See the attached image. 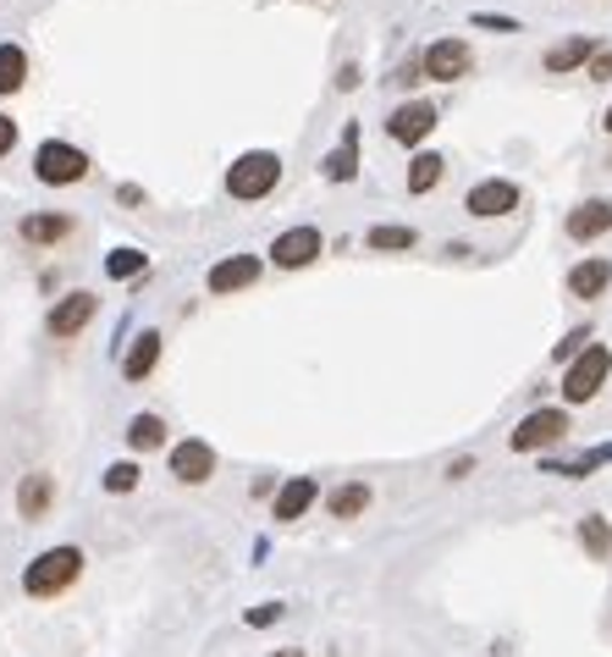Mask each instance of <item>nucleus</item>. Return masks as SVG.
I'll use <instances>...</instances> for the list:
<instances>
[{"label": "nucleus", "instance_id": "f257e3e1", "mask_svg": "<svg viewBox=\"0 0 612 657\" xmlns=\"http://www.w3.org/2000/svg\"><path fill=\"white\" fill-rule=\"evenodd\" d=\"M78 575H83V547H50L22 569V591L28 597H61Z\"/></svg>", "mask_w": 612, "mask_h": 657}, {"label": "nucleus", "instance_id": "f03ea898", "mask_svg": "<svg viewBox=\"0 0 612 657\" xmlns=\"http://www.w3.org/2000/svg\"><path fill=\"white\" fill-rule=\"evenodd\" d=\"M282 182V156L277 150H243L238 161L227 166V193L232 199H265Z\"/></svg>", "mask_w": 612, "mask_h": 657}, {"label": "nucleus", "instance_id": "7ed1b4c3", "mask_svg": "<svg viewBox=\"0 0 612 657\" xmlns=\"http://www.w3.org/2000/svg\"><path fill=\"white\" fill-rule=\"evenodd\" d=\"M608 376H612V348L591 342V348L569 365V376H563V398H569V404H591V398L608 387Z\"/></svg>", "mask_w": 612, "mask_h": 657}, {"label": "nucleus", "instance_id": "20e7f679", "mask_svg": "<svg viewBox=\"0 0 612 657\" xmlns=\"http://www.w3.org/2000/svg\"><path fill=\"white\" fill-rule=\"evenodd\" d=\"M33 177H39V182H50V188L83 182V177H89V156H83L78 145L50 139V145H39V156H33Z\"/></svg>", "mask_w": 612, "mask_h": 657}, {"label": "nucleus", "instance_id": "39448f33", "mask_svg": "<svg viewBox=\"0 0 612 657\" xmlns=\"http://www.w3.org/2000/svg\"><path fill=\"white\" fill-rule=\"evenodd\" d=\"M569 437V415L563 409H530L524 420H519V431L508 437V448L513 454H541V448H552V442H563Z\"/></svg>", "mask_w": 612, "mask_h": 657}, {"label": "nucleus", "instance_id": "423d86ee", "mask_svg": "<svg viewBox=\"0 0 612 657\" xmlns=\"http://www.w3.org/2000/svg\"><path fill=\"white\" fill-rule=\"evenodd\" d=\"M325 255V238H320V227H288L277 243H271V260L282 266V271H304Z\"/></svg>", "mask_w": 612, "mask_h": 657}, {"label": "nucleus", "instance_id": "0eeeda50", "mask_svg": "<svg viewBox=\"0 0 612 657\" xmlns=\"http://www.w3.org/2000/svg\"><path fill=\"white\" fill-rule=\"evenodd\" d=\"M420 67H425V78H437V83H459V78H469V67H474V50H469L463 39H437V44L420 56Z\"/></svg>", "mask_w": 612, "mask_h": 657}, {"label": "nucleus", "instance_id": "6e6552de", "mask_svg": "<svg viewBox=\"0 0 612 657\" xmlns=\"http://www.w3.org/2000/svg\"><path fill=\"white\" fill-rule=\"evenodd\" d=\"M171 476H177L182 487H204V481L215 476V448L199 442V437L177 442V448H171Z\"/></svg>", "mask_w": 612, "mask_h": 657}, {"label": "nucleus", "instance_id": "1a4fd4ad", "mask_svg": "<svg viewBox=\"0 0 612 657\" xmlns=\"http://www.w3.org/2000/svg\"><path fill=\"white\" fill-rule=\"evenodd\" d=\"M519 205V188L508 182V177H485V182H474L469 193H463V210L469 216H508Z\"/></svg>", "mask_w": 612, "mask_h": 657}, {"label": "nucleus", "instance_id": "9d476101", "mask_svg": "<svg viewBox=\"0 0 612 657\" xmlns=\"http://www.w3.org/2000/svg\"><path fill=\"white\" fill-rule=\"evenodd\" d=\"M204 282H210V293H215V299H227V293H243V288H254V282H260V260H254V255L215 260Z\"/></svg>", "mask_w": 612, "mask_h": 657}, {"label": "nucleus", "instance_id": "9b49d317", "mask_svg": "<svg viewBox=\"0 0 612 657\" xmlns=\"http://www.w3.org/2000/svg\"><path fill=\"white\" fill-rule=\"evenodd\" d=\"M431 128H437V106H425V100H409L387 117V133L398 145H420V139H431Z\"/></svg>", "mask_w": 612, "mask_h": 657}, {"label": "nucleus", "instance_id": "f8f14e48", "mask_svg": "<svg viewBox=\"0 0 612 657\" xmlns=\"http://www.w3.org/2000/svg\"><path fill=\"white\" fill-rule=\"evenodd\" d=\"M94 310H100V299H94V293H67V299L50 310V321H44V327H50V337H61V342H67V337H78V331L94 321Z\"/></svg>", "mask_w": 612, "mask_h": 657}, {"label": "nucleus", "instance_id": "ddd939ff", "mask_svg": "<svg viewBox=\"0 0 612 657\" xmlns=\"http://www.w3.org/2000/svg\"><path fill=\"white\" fill-rule=\"evenodd\" d=\"M314 497H320V481H314V476H293V481L277 492V502H271V519H277V525H293V519H304Z\"/></svg>", "mask_w": 612, "mask_h": 657}, {"label": "nucleus", "instance_id": "4468645a", "mask_svg": "<svg viewBox=\"0 0 612 657\" xmlns=\"http://www.w3.org/2000/svg\"><path fill=\"white\" fill-rule=\"evenodd\" d=\"M608 288H612V260H602V255H591V260H580L569 271V293L574 299H602Z\"/></svg>", "mask_w": 612, "mask_h": 657}, {"label": "nucleus", "instance_id": "2eb2a0df", "mask_svg": "<svg viewBox=\"0 0 612 657\" xmlns=\"http://www.w3.org/2000/svg\"><path fill=\"white\" fill-rule=\"evenodd\" d=\"M612 232V199H585L574 216H569V238L574 243H591V238H602Z\"/></svg>", "mask_w": 612, "mask_h": 657}, {"label": "nucleus", "instance_id": "dca6fc26", "mask_svg": "<svg viewBox=\"0 0 612 657\" xmlns=\"http://www.w3.org/2000/svg\"><path fill=\"white\" fill-rule=\"evenodd\" d=\"M50 502H56V481H50L44 470L22 476V487H17V514H22V519H44Z\"/></svg>", "mask_w": 612, "mask_h": 657}, {"label": "nucleus", "instance_id": "f3484780", "mask_svg": "<svg viewBox=\"0 0 612 657\" xmlns=\"http://www.w3.org/2000/svg\"><path fill=\"white\" fill-rule=\"evenodd\" d=\"M602 44L591 39V33H574V39H563V44H552L546 50V72H574V67H591V56H596Z\"/></svg>", "mask_w": 612, "mask_h": 657}, {"label": "nucleus", "instance_id": "a211bd4d", "mask_svg": "<svg viewBox=\"0 0 612 657\" xmlns=\"http://www.w3.org/2000/svg\"><path fill=\"white\" fill-rule=\"evenodd\" d=\"M320 166H325V177H331V182H353V171H359V128H353V122L342 128L337 150H331Z\"/></svg>", "mask_w": 612, "mask_h": 657}, {"label": "nucleus", "instance_id": "6ab92c4d", "mask_svg": "<svg viewBox=\"0 0 612 657\" xmlns=\"http://www.w3.org/2000/svg\"><path fill=\"white\" fill-rule=\"evenodd\" d=\"M154 365H160V331H144V337H133V348L122 354V376H128V381H144Z\"/></svg>", "mask_w": 612, "mask_h": 657}, {"label": "nucleus", "instance_id": "aec40b11", "mask_svg": "<svg viewBox=\"0 0 612 657\" xmlns=\"http://www.w3.org/2000/svg\"><path fill=\"white\" fill-rule=\"evenodd\" d=\"M128 448H133V454L165 448V420H160V415H133V420H128Z\"/></svg>", "mask_w": 612, "mask_h": 657}, {"label": "nucleus", "instance_id": "412c9836", "mask_svg": "<svg viewBox=\"0 0 612 657\" xmlns=\"http://www.w3.org/2000/svg\"><path fill=\"white\" fill-rule=\"evenodd\" d=\"M325 508H331V519H359L370 508V487L364 481H348V487H337V492L325 497Z\"/></svg>", "mask_w": 612, "mask_h": 657}, {"label": "nucleus", "instance_id": "4be33fe9", "mask_svg": "<svg viewBox=\"0 0 612 657\" xmlns=\"http://www.w3.org/2000/svg\"><path fill=\"white\" fill-rule=\"evenodd\" d=\"M602 465H612V442L608 448H591L585 459H563V465H546V476H563V481H585L591 470H602Z\"/></svg>", "mask_w": 612, "mask_h": 657}, {"label": "nucleus", "instance_id": "5701e85b", "mask_svg": "<svg viewBox=\"0 0 612 657\" xmlns=\"http://www.w3.org/2000/svg\"><path fill=\"white\" fill-rule=\"evenodd\" d=\"M28 83V56L22 44H0V94H17Z\"/></svg>", "mask_w": 612, "mask_h": 657}, {"label": "nucleus", "instance_id": "b1692460", "mask_svg": "<svg viewBox=\"0 0 612 657\" xmlns=\"http://www.w3.org/2000/svg\"><path fill=\"white\" fill-rule=\"evenodd\" d=\"M67 232H72L67 216H28V221H22V238H28V243H61Z\"/></svg>", "mask_w": 612, "mask_h": 657}, {"label": "nucleus", "instance_id": "393cba45", "mask_svg": "<svg viewBox=\"0 0 612 657\" xmlns=\"http://www.w3.org/2000/svg\"><path fill=\"white\" fill-rule=\"evenodd\" d=\"M420 238H414V227H370L364 232V249H375V255H387V249H414Z\"/></svg>", "mask_w": 612, "mask_h": 657}, {"label": "nucleus", "instance_id": "a878e982", "mask_svg": "<svg viewBox=\"0 0 612 657\" xmlns=\"http://www.w3.org/2000/svg\"><path fill=\"white\" fill-rule=\"evenodd\" d=\"M580 547H585L591 558H608L612 553V525L602 519V514H591V519L580 525Z\"/></svg>", "mask_w": 612, "mask_h": 657}, {"label": "nucleus", "instance_id": "bb28decb", "mask_svg": "<svg viewBox=\"0 0 612 657\" xmlns=\"http://www.w3.org/2000/svg\"><path fill=\"white\" fill-rule=\"evenodd\" d=\"M442 156H414V166H409V193H431L437 182H442Z\"/></svg>", "mask_w": 612, "mask_h": 657}, {"label": "nucleus", "instance_id": "cd10ccee", "mask_svg": "<svg viewBox=\"0 0 612 657\" xmlns=\"http://www.w3.org/2000/svg\"><path fill=\"white\" fill-rule=\"evenodd\" d=\"M144 266H150V260H144V255H139V249H117V255H111V260H106V271H111V277H117V282H128V277H139V271H144Z\"/></svg>", "mask_w": 612, "mask_h": 657}, {"label": "nucleus", "instance_id": "c85d7f7f", "mask_svg": "<svg viewBox=\"0 0 612 657\" xmlns=\"http://www.w3.org/2000/svg\"><path fill=\"white\" fill-rule=\"evenodd\" d=\"M133 487H139V465L133 459H122V465L106 470V492H133Z\"/></svg>", "mask_w": 612, "mask_h": 657}, {"label": "nucleus", "instance_id": "c756f323", "mask_svg": "<svg viewBox=\"0 0 612 657\" xmlns=\"http://www.w3.org/2000/svg\"><path fill=\"white\" fill-rule=\"evenodd\" d=\"M585 348H591V327H574L569 337H563V342H558V359H569V365H574Z\"/></svg>", "mask_w": 612, "mask_h": 657}, {"label": "nucleus", "instance_id": "7c9ffc66", "mask_svg": "<svg viewBox=\"0 0 612 657\" xmlns=\"http://www.w3.org/2000/svg\"><path fill=\"white\" fill-rule=\"evenodd\" d=\"M585 78H596V83H608V78H612V50H596V56H591V67H585Z\"/></svg>", "mask_w": 612, "mask_h": 657}, {"label": "nucleus", "instance_id": "2f4dec72", "mask_svg": "<svg viewBox=\"0 0 612 657\" xmlns=\"http://www.w3.org/2000/svg\"><path fill=\"white\" fill-rule=\"evenodd\" d=\"M271 619H282V603H260V608L249 614V625H254V630H265Z\"/></svg>", "mask_w": 612, "mask_h": 657}, {"label": "nucleus", "instance_id": "473e14b6", "mask_svg": "<svg viewBox=\"0 0 612 657\" xmlns=\"http://www.w3.org/2000/svg\"><path fill=\"white\" fill-rule=\"evenodd\" d=\"M474 22H480V28H496V33H513V28H519L513 17H491V11H474Z\"/></svg>", "mask_w": 612, "mask_h": 657}, {"label": "nucleus", "instance_id": "72a5a7b5", "mask_svg": "<svg viewBox=\"0 0 612 657\" xmlns=\"http://www.w3.org/2000/svg\"><path fill=\"white\" fill-rule=\"evenodd\" d=\"M11 145H17V122L0 117V156H11Z\"/></svg>", "mask_w": 612, "mask_h": 657}, {"label": "nucleus", "instance_id": "f704fd0d", "mask_svg": "<svg viewBox=\"0 0 612 657\" xmlns=\"http://www.w3.org/2000/svg\"><path fill=\"white\" fill-rule=\"evenodd\" d=\"M271 657H309L304 647H282V653H271Z\"/></svg>", "mask_w": 612, "mask_h": 657}, {"label": "nucleus", "instance_id": "c9c22d12", "mask_svg": "<svg viewBox=\"0 0 612 657\" xmlns=\"http://www.w3.org/2000/svg\"><path fill=\"white\" fill-rule=\"evenodd\" d=\"M602 128H608V133H612V106H608V122H602Z\"/></svg>", "mask_w": 612, "mask_h": 657}]
</instances>
